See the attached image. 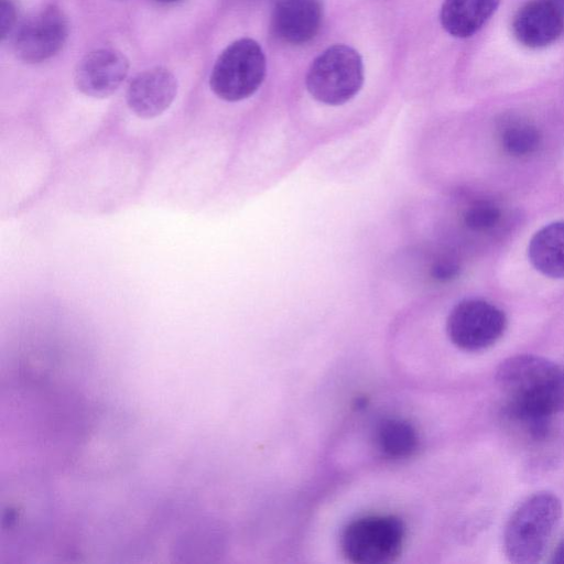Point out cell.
Listing matches in <instances>:
<instances>
[{"label": "cell", "instance_id": "obj_1", "mask_svg": "<svg viewBox=\"0 0 564 564\" xmlns=\"http://www.w3.org/2000/svg\"><path fill=\"white\" fill-rule=\"evenodd\" d=\"M562 517V502L549 491L523 500L511 513L503 531V550L509 561L530 564L545 554Z\"/></svg>", "mask_w": 564, "mask_h": 564}, {"label": "cell", "instance_id": "obj_2", "mask_svg": "<svg viewBox=\"0 0 564 564\" xmlns=\"http://www.w3.org/2000/svg\"><path fill=\"white\" fill-rule=\"evenodd\" d=\"M561 367L536 355L522 354L500 362L496 382L506 405L555 415L553 398Z\"/></svg>", "mask_w": 564, "mask_h": 564}, {"label": "cell", "instance_id": "obj_3", "mask_svg": "<svg viewBox=\"0 0 564 564\" xmlns=\"http://www.w3.org/2000/svg\"><path fill=\"white\" fill-rule=\"evenodd\" d=\"M364 79V63L359 53L348 45L335 44L312 62L305 85L317 101L339 106L359 93Z\"/></svg>", "mask_w": 564, "mask_h": 564}, {"label": "cell", "instance_id": "obj_4", "mask_svg": "<svg viewBox=\"0 0 564 564\" xmlns=\"http://www.w3.org/2000/svg\"><path fill=\"white\" fill-rule=\"evenodd\" d=\"M267 59L260 44L250 37L230 43L217 57L209 77L213 93L226 101L253 95L264 80Z\"/></svg>", "mask_w": 564, "mask_h": 564}, {"label": "cell", "instance_id": "obj_5", "mask_svg": "<svg viewBox=\"0 0 564 564\" xmlns=\"http://www.w3.org/2000/svg\"><path fill=\"white\" fill-rule=\"evenodd\" d=\"M404 540L402 522L393 516H369L350 522L341 536V549L352 563L381 564L393 561Z\"/></svg>", "mask_w": 564, "mask_h": 564}, {"label": "cell", "instance_id": "obj_6", "mask_svg": "<svg viewBox=\"0 0 564 564\" xmlns=\"http://www.w3.org/2000/svg\"><path fill=\"white\" fill-rule=\"evenodd\" d=\"M508 326L506 313L482 299H466L451 311L446 329L451 341L465 351H480L495 345Z\"/></svg>", "mask_w": 564, "mask_h": 564}, {"label": "cell", "instance_id": "obj_7", "mask_svg": "<svg viewBox=\"0 0 564 564\" xmlns=\"http://www.w3.org/2000/svg\"><path fill=\"white\" fill-rule=\"evenodd\" d=\"M68 20L64 11L50 4L29 18L13 40L17 56L25 63H41L56 55L68 37Z\"/></svg>", "mask_w": 564, "mask_h": 564}, {"label": "cell", "instance_id": "obj_8", "mask_svg": "<svg viewBox=\"0 0 564 564\" xmlns=\"http://www.w3.org/2000/svg\"><path fill=\"white\" fill-rule=\"evenodd\" d=\"M129 59L116 48L87 53L74 72L76 88L93 98H107L118 90L129 74Z\"/></svg>", "mask_w": 564, "mask_h": 564}, {"label": "cell", "instance_id": "obj_9", "mask_svg": "<svg viewBox=\"0 0 564 564\" xmlns=\"http://www.w3.org/2000/svg\"><path fill=\"white\" fill-rule=\"evenodd\" d=\"M177 79L165 67L156 66L135 75L130 82L126 100L130 110L142 119L162 115L177 95Z\"/></svg>", "mask_w": 564, "mask_h": 564}, {"label": "cell", "instance_id": "obj_10", "mask_svg": "<svg viewBox=\"0 0 564 564\" xmlns=\"http://www.w3.org/2000/svg\"><path fill=\"white\" fill-rule=\"evenodd\" d=\"M516 40L529 48H541L556 42L564 32V14L545 0L523 4L512 20Z\"/></svg>", "mask_w": 564, "mask_h": 564}, {"label": "cell", "instance_id": "obj_11", "mask_svg": "<svg viewBox=\"0 0 564 564\" xmlns=\"http://www.w3.org/2000/svg\"><path fill=\"white\" fill-rule=\"evenodd\" d=\"M322 20L321 0H279L272 11L271 29L282 42L301 45L316 36Z\"/></svg>", "mask_w": 564, "mask_h": 564}, {"label": "cell", "instance_id": "obj_12", "mask_svg": "<svg viewBox=\"0 0 564 564\" xmlns=\"http://www.w3.org/2000/svg\"><path fill=\"white\" fill-rule=\"evenodd\" d=\"M500 1L444 0L440 12L441 24L454 37H470L492 17Z\"/></svg>", "mask_w": 564, "mask_h": 564}, {"label": "cell", "instance_id": "obj_13", "mask_svg": "<svg viewBox=\"0 0 564 564\" xmlns=\"http://www.w3.org/2000/svg\"><path fill=\"white\" fill-rule=\"evenodd\" d=\"M532 265L551 279H564V220L553 221L539 229L528 246Z\"/></svg>", "mask_w": 564, "mask_h": 564}, {"label": "cell", "instance_id": "obj_14", "mask_svg": "<svg viewBox=\"0 0 564 564\" xmlns=\"http://www.w3.org/2000/svg\"><path fill=\"white\" fill-rule=\"evenodd\" d=\"M498 139L509 155L525 158L538 151L542 137L535 124L519 116L510 115L500 120Z\"/></svg>", "mask_w": 564, "mask_h": 564}, {"label": "cell", "instance_id": "obj_15", "mask_svg": "<svg viewBox=\"0 0 564 564\" xmlns=\"http://www.w3.org/2000/svg\"><path fill=\"white\" fill-rule=\"evenodd\" d=\"M379 449L390 458L410 456L417 446V435L413 426L399 419L383 421L376 433Z\"/></svg>", "mask_w": 564, "mask_h": 564}, {"label": "cell", "instance_id": "obj_16", "mask_svg": "<svg viewBox=\"0 0 564 564\" xmlns=\"http://www.w3.org/2000/svg\"><path fill=\"white\" fill-rule=\"evenodd\" d=\"M502 210L491 200H476L464 212L465 226L475 232H489L501 221Z\"/></svg>", "mask_w": 564, "mask_h": 564}, {"label": "cell", "instance_id": "obj_17", "mask_svg": "<svg viewBox=\"0 0 564 564\" xmlns=\"http://www.w3.org/2000/svg\"><path fill=\"white\" fill-rule=\"evenodd\" d=\"M459 263L448 256L438 258L431 268V275L434 280L446 283L459 275Z\"/></svg>", "mask_w": 564, "mask_h": 564}, {"label": "cell", "instance_id": "obj_18", "mask_svg": "<svg viewBox=\"0 0 564 564\" xmlns=\"http://www.w3.org/2000/svg\"><path fill=\"white\" fill-rule=\"evenodd\" d=\"M17 4L14 0H0V37L6 40L17 22Z\"/></svg>", "mask_w": 564, "mask_h": 564}, {"label": "cell", "instance_id": "obj_19", "mask_svg": "<svg viewBox=\"0 0 564 564\" xmlns=\"http://www.w3.org/2000/svg\"><path fill=\"white\" fill-rule=\"evenodd\" d=\"M553 406L556 414L564 412V367H561V371L555 386Z\"/></svg>", "mask_w": 564, "mask_h": 564}, {"label": "cell", "instance_id": "obj_20", "mask_svg": "<svg viewBox=\"0 0 564 564\" xmlns=\"http://www.w3.org/2000/svg\"><path fill=\"white\" fill-rule=\"evenodd\" d=\"M550 562L564 564V536L556 543L550 555Z\"/></svg>", "mask_w": 564, "mask_h": 564}, {"label": "cell", "instance_id": "obj_21", "mask_svg": "<svg viewBox=\"0 0 564 564\" xmlns=\"http://www.w3.org/2000/svg\"><path fill=\"white\" fill-rule=\"evenodd\" d=\"M556 7L564 14V0H545Z\"/></svg>", "mask_w": 564, "mask_h": 564}, {"label": "cell", "instance_id": "obj_22", "mask_svg": "<svg viewBox=\"0 0 564 564\" xmlns=\"http://www.w3.org/2000/svg\"><path fill=\"white\" fill-rule=\"evenodd\" d=\"M155 1H158L160 3H175V2H177L180 0H155Z\"/></svg>", "mask_w": 564, "mask_h": 564}]
</instances>
